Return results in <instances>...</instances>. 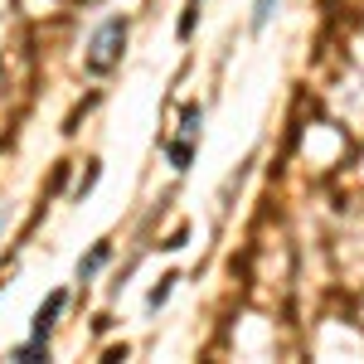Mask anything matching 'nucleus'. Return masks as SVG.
I'll list each match as a JSON object with an SVG mask.
<instances>
[{"label":"nucleus","instance_id":"1","mask_svg":"<svg viewBox=\"0 0 364 364\" xmlns=\"http://www.w3.org/2000/svg\"><path fill=\"white\" fill-rule=\"evenodd\" d=\"M63 301H68V291H49V301L34 311V326H29V340L15 350V360H39L44 355V345H49V331H54L58 311H63Z\"/></svg>","mask_w":364,"mask_h":364},{"label":"nucleus","instance_id":"2","mask_svg":"<svg viewBox=\"0 0 364 364\" xmlns=\"http://www.w3.org/2000/svg\"><path fill=\"white\" fill-rule=\"evenodd\" d=\"M122 44H127V20H107V25L92 34V54H87V68L92 73H107L122 54Z\"/></svg>","mask_w":364,"mask_h":364},{"label":"nucleus","instance_id":"3","mask_svg":"<svg viewBox=\"0 0 364 364\" xmlns=\"http://www.w3.org/2000/svg\"><path fill=\"white\" fill-rule=\"evenodd\" d=\"M195 136H199V107L190 102V107H185V127H180V141H170V146H166V156H170V166H175V170H190V156H195Z\"/></svg>","mask_w":364,"mask_h":364},{"label":"nucleus","instance_id":"4","mask_svg":"<svg viewBox=\"0 0 364 364\" xmlns=\"http://www.w3.org/2000/svg\"><path fill=\"white\" fill-rule=\"evenodd\" d=\"M277 5H282V0H252V34H262V29L272 25Z\"/></svg>","mask_w":364,"mask_h":364},{"label":"nucleus","instance_id":"5","mask_svg":"<svg viewBox=\"0 0 364 364\" xmlns=\"http://www.w3.org/2000/svg\"><path fill=\"white\" fill-rule=\"evenodd\" d=\"M175 282H180V277H161V287H151V296H146V306H151V311H161V306L170 301V291H175Z\"/></svg>","mask_w":364,"mask_h":364},{"label":"nucleus","instance_id":"6","mask_svg":"<svg viewBox=\"0 0 364 364\" xmlns=\"http://www.w3.org/2000/svg\"><path fill=\"white\" fill-rule=\"evenodd\" d=\"M102 262H107V243H97V248H92V257H83V262H78V277H92Z\"/></svg>","mask_w":364,"mask_h":364},{"label":"nucleus","instance_id":"7","mask_svg":"<svg viewBox=\"0 0 364 364\" xmlns=\"http://www.w3.org/2000/svg\"><path fill=\"white\" fill-rule=\"evenodd\" d=\"M199 5H204V0H185V15H180V34H190V29H195Z\"/></svg>","mask_w":364,"mask_h":364},{"label":"nucleus","instance_id":"8","mask_svg":"<svg viewBox=\"0 0 364 364\" xmlns=\"http://www.w3.org/2000/svg\"><path fill=\"white\" fill-rule=\"evenodd\" d=\"M0 228H5V209H0Z\"/></svg>","mask_w":364,"mask_h":364}]
</instances>
